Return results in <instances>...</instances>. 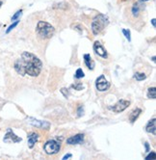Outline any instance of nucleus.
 Segmentation results:
<instances>
[{"label":"nucleus","mask_w":156,"mask_h":160,"mask_svg":"<svg viewBox=\"0 0 156 160\" xmlns=\"http://www.w3.org/2000/svg\"><path fill=\"white\" fill-rule=\"evenodd\" d=\"M43 63L36 55L30 52H23L21 57L15 63V70L20 75L28 74L30 76H38L42 71Z\"/></svg>","instance_id":"f257e3e1"},{"label":"nucleus","mask_w":156,"mask_h":160,"mask_svg":"<svg viewBox=\"0 0 156 160\" xmlns=\"http://www.w3.org/2000/svg\"><path fill=\"white\" fill-rule=\"evenodd\" d=\"M37 33L42 39H50L55 33V28L46 21H39L37 25Z\"/></svg>","instance_id":"f03ea898"},{"label":"nucleus","mask_w":156,"mask_h":160,"mask_svg":"<svg viewBox=\"0 0 156 160\" xmlns=\"http://www.w3.org/2000/svg\"><path fill=\"white\" fill-rule=\"evenodd\" d=\"M108 24V18L104 15H98L97 18L93 20L92 23V31L94 35H98L102 30L107 26Z\"/></svg>","instance_id":"7ed1b4c3"},{"label":"nucleus","mask_w":156,"mask_h":160,"mask_svg":"<svg viewBox=\"0 0 156 160\" xmlns=\"http://www.w3.org/2000/svg\"><path fill=\"white\" fill-rule=\"evenodd\" d=\"M60 143H58L55 140H50V141H47L43 146V150H45V153L48 154V155H53V154L58 153V151H60Z\"/></svg>","instance_id":"20e7f679"},{"label":"nucleus","mask_w":156,"mask_h":160,"mask_svg":"<svg viewBox=\"0 0 156 160\" xmlns=\"http://www.w3.org/2000/svg\"><path fill=\"white\" fill-rule=\"evenodd\" d=\"M95 85H97V89L99 92H104V91H107L110 88V83L106 80L105 76L100 75L95 81Z\"/></svg>","instance_id":"39448f33"},{"label":"nucleus","mask_w":156,"mask_h":160,"mask_svg":"<svg viewBox=\"0 0 156 160\" xmlns=\"http://www.w3.org/2000/svg\"><path fill=\"white\" fill-rule=\"evenodd\" d=\"M129 105H130V101L129 100L120 99V100L118 101V102L115 104L113 107H110V109L113 110L115 113H120V112L124 111V110L126 109Z\"/></svg>","instance_id":"423d86ee"},{"label":"nucleus","mask_w":156,"mask_h":160,"mask_svg":"<svg viewBox=\"0 0 156 160\" xmlns=\"http://www.w3.org/2000/svg\"><path fill=\"white\" fill-rule=\"evenodd\" d=\"M3 141L5 143H18V142H21V141H22V139L16 136V135L13 132L12 129L9 128V129H8L6 135H5Z\"/></svg>","instance_id":"0eeeda50"},{"label":"nucleus","mask_w":156,"mask_h":160,"mask_svg":"<svg viewBox=\"0 0 156 160\" xmlns=\"http://www.w3.org/2000/svg\"><path fill=\"white\" fill-rule=\"evenodd\" d=\"M94 50H95V53L98 55V56L102 57V58H107V51H106V49L103 47L102 45L99 43V42H95L94 43Z\"/></svg>","instance_id":"6e6552de"},{"label":"nucleus","mask_w":156,"mask_h":160,"mask_svg":"<svg viewBox=\"0 0 156 160\" xmlns=\"http://www.w3.org/2000/svg\"><path fill=\"white\" fill-rule=\"evenodd\" d=\"M84 141V135L83 134H76L74 136L70 137L67 139V144L68 145H79Z\"/></svg>","instance_id":"1a4fd4ad"},{"label":"nucleus","mask_w":156,"mask_h":160,"mask_svg":"<svg viewBox=\"0 0 156 160\" xmlns=\"http://www.w3.org/2000/svg\"><path fill=\"white\" fill-rule=\"evenodd\" d=\"M32 121H30L31 125H33L36 127H39L41 129H49L50 127V123L45 122V121H39V120H34V119H31Z\"/></svg>","instance_id":"9d476101"},{"label":"nucleus","mask_w":156,"mask_h":160,"mask_svg":"<svg viewBox=\"0 0 156 160\" xmlns=\"http://www.w3.org/2000/svg\"><path fill=\"white\" fill-rule=\"evenodd\" d=\"M27 140H28V147L30 148H33L35 144H36L38 142V140H39V134L36 133V132H31V133H29V135L27 136Z\"/></svg>","instance_id":"9b49d317"},{"label":"nucleus","mask_w":156,"mask_h":160,"mask_svg":"<svg viewBox=\"0 0 156 160\" xmlns=\"http://www.w3.org/2000/svg\"><path fill=\"white\" fill-rule=\"evenodd\" d=\"M146 131L153 135L156 134V120L155 119H152V120H150L149 122L147 123V125H146Z\"/></svg>","instance_id":"f8f14e48"},{"label":"nucleus","mask_w":156,"mask_h":160,"mask_svg":"<svg viewBox=\"0 0 156 160\" xmlns=\"http://www.w3.org/2000/svg\"><path fill=\"white\" fill-rule=\"evenodd\" d=\"M84 62H85V65L88 67L90 70H94L95 68V63L93 61L92 57L90 54H85L84 55Z\"/></svg>","instance_id":"ddd939ff"},{"label":"nucleus","mask_w":156,"mask_h":160,"mask_svg":"<svg viewBox=\"0 0 156 160\" xmlns=\"http://www.w3.org/2000/svg\"><path fill=\"white\" fill-rule=\"evenodd\" d=\"M141 113H142V110L140 108L134 109L133 111L130 113V115H129V121H130V122L133 123L137 120V119H138V117L140 116Z\"/></svg>","instance_id":"4468645a"},{"label":"nucleus","mask_w":156,"mask_h":160,"mask_svg":"<svg viewBox=\"0 0 156 160\" xmlns=\"http://www.w3.org/2000/svg\"><path fill=\"white\" fill-rule=\"evenodd\" d=\"M147 98H156V88L155 87H152V88H149V90H147Z\"/></svg>","instance_id":"2eb2a0df"},{"label":"nucleus","mask_w":156,"mask_h":160,"mask_svg":"<svg viewBox=\"0 0 156 160\" xmlns=\"http://www.w3.org/2000/svg\"><path fill=\"white\" fill-rule=\"evenodd\" d=\"M139 13H140V6H139V3H135L132 7V14L134 16H138Z\"/></svg>","instance_id":"dca6fc26"},{"label":"nucleus","mask_w":156,"mask_h":160,"mask_svg":"<svg viewBox=\"0 0 156 160\" xmlns=\"http://www.w3.org/2000/svg\"><path fill=\"white\" fill-rule=\"evenodd\" d=\"M85 76L84 74V71H82V68H78L77 71H76V73L74 74V77L76 79H80V78H83V77Z\"/></svg>","instance_id":"f3484780"},{"label":"nucleus","mask_w":156,"mask_h":160,"mask_svg":"<svg viewBox=\"0 0 156 160\" xmlns=\"http://www.w3.org/2000/svg\"><path fill=\"white\" fill-rule=\"evenodd\" d=\"M135 78L138 80V81H142V80L146 79L147 75L145 73H135Z\"/></svg>","instance_id":"a211bd4d"},{"label":"nucleus","mask_w":156,"mask_h":160,"mask_svg":"<svg viewBox=\"0 0 156 160\" xmlns=\"http://www.w3.org/2000/svg\"><path fill=\"white\" fill-rule=\"evenodd\" d=\"M22 15V10H20V11H18V12H16L15 15H14L13 16H12V21H16V20H18V18H20V16Z\"/></svg>","instance_id":"6ab92c4d"},{"label":"nucleus","mask_w":156,"mask_h":160,"mask_svg":"<svg viewBox=\"0 0 156 160\" xmlns=\"http://www.w3.org/2000/svg\"><path fill=\"white\" fill-rule=\"evenodd\" d=\"M122 33H124V35L125 36V38L128 40V42H131V36H130V31H129V30L122 29Z\"/></svg>","instance_id":"aec40b11"},{"label":"nucleus","mask_w":156,"mask_h":160,"mask_svg":"<svg viewBox=\"0 0 156 160\" xmlns=\"http://www.w3.org/2000/svg\"><path fill=\"white\" fill-rule=\"evenodd\" d=\"M18 22H20V21H18V20H16L15 22H14V23L12 24V25H10V26H9V28H8V29L6 30V33H7V34H8V33H10L11 31H12V30H13L14 28H15V27H16V25H18Z\"/></svg>","instance_id":"412c9836"},{"label":"nucleus","mask_w":156,"mask_h":160,"mask_svg":"<svg viewBox=\"0 0 156 160\" xmlns=\"http://www.w3.org/2000/svg\"><path fill=\"white\" fill-rule=\"evenodd\" d=\"M155 157H156V154H155V153L154 151H151V153H150L149 155H147L146 156V159L147 160V159H155Z\"/></svg>","instance_id":"4be33fe9"},{"label":"nucleus","mask_w":156,"mask_h":160,"mask_svg":"<svg viewBox=\"0 0 156 160\" xmlns=\"http://www.w3.org/2000/svg\"><path fill=\"white\" fill-rule=\"evenodd\" d=\"M72 87L74 88L75 90L80 91V90H82V88H83V85H82L81 83H77V84H73Z\"/></svg>","instance_id":"5701e85b"},{"label":"nucleus","mask_w":156,"mask_h":160,"mask_svg":"<svg viewBox=\"0 0 156 160\" xmlns=\"http://www.w3.org/2000/svg\"><path fill=\"white\" fill-rule=\"evenodd\" d=\"M78 117H81L82 115H83V113H84V110H83V107L82 106H79L78 107Z\"/></svg>","instance_id":"b1692460"},{"label":"nucleus","mask_w":156,"mask_h":160,"mask_svg":"<svg viewBox=\"0 0 156 160\" xmlns=\"http://www.w3.org/2000/svg\"><path fill=\"white\" fill-rule=\"evenodd\" d=\"M72 155L70 153H68V154H66V155L63 157V160H67V159H68V158H70V157H72Z\"/></svg>","instance_id":"393cba45"},{"label":"nucleus","mask_w":156,"mask_h":160,"mask_svg":"<svg viewBox=\"0 0 156 160\" xmlns=\"http://www.w3.org/2000/svg\"><path fill=\"white\" fill-rule=\"evenodd\" d=\"M145 147H146V151L147 153H149V143H145Z\"/></svg>","instance_id":"a878e982"},{"label":"nucleus","mask_w":156,"mask_h":160,"mask_svg":"<svg viewBox=\"0 0 156 160\" xmlns=\"http://www.w3.org/2000/svg\"><path fill=\"white\" fill-rule=\"evenodd\" d=\"M155 20H156V19H155V18H153V19H151V23H152V25H153V27H155V26H156V24H155Z\"/></svg>","instance_id":"bb28decb"},{"label":"nucleus","mask_w":156,"mask_h":160,"mask_svg":"<svg viewBox=\"0 0 156 160\" xmlns=\"http://www.w3.org/2000/svg\"><path fill=\"white\" fill-rule=\"evenodd\" d=\"M152 60H153V62H155V56L152 57Z\"/></svg>","instance_id":"cd10ccee"},{"label":"nucleus","mask_w":156,"mask_h":160,"mask_svg":"<svg viewBox=\"0 0 156 160\" xmlns=\"http://www.w3.org/2000/svg\"><path fill=\"white\" fill-rule=\"evenodd\" d=\"M2 4H3V2H2V1H0V7H1V5Z\"/></svg>","instance_id":"c85d7f7f"},{"label":"nucleus","mask_w":156,"mask_h":160,"mask_svg":"<svg viewBox=\"0 0 156 160\" xmlns=\"http://www.w3.org/2000/svg\"><path fill=\"white\" fill-rule=\"evenodd\" d=\"M141 1H143V2H145V1H149V0H141Z\"/></svg>","instance_id":"c756f323"}]
</instances>
